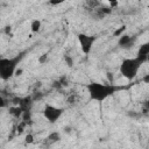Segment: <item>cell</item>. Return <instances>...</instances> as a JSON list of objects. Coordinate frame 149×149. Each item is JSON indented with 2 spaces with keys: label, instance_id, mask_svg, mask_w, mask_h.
<instances>
[{
  "label": "cell",
  "instance_id": "obj_1",
  "mask_svg": "<svg viewBox=\"0 0 149 149\" xmlns=\"http://www.w3.org/2000/svg\"><path fill=\"white\" fill-rule=\"evenodd\" d=\"M147 61V57L144 56H137L135 58H126L122 61L120 65V72L121 74L127 78L128 80H132L136 77L141 65Z\"/></svg>",
  "mask_w": 149,
  "mask_h": 149
},
{
  "label": "cell",
  "instance_id": "obj_2",
  "mask_svg": "<svg viewBox=\"0 0 149 149\" xmlns=\"http://www.w3.org/2000/svg\"><path fill=\"white\" fill-rule=\"evenodd\" d=\"M87 92L90 94V98L95 101H104L108 97H111L115 92V86L101 84V83H91L86 86Z\"/></svg>",
  "mask_w": 149,
  "mask_h": 149
},
{
  "label": "cell",
  "instance_id": "obj_3",
  "mask_svg": "<svg viewBox=\"0 0 149 149\" xmlns=\"http://www.w3.org/2000/svg\"><path fill=\"white\" fill-rule=\"evenodd\" d=\"M22 56H15V57H5L0 58V78L3 80L9 79L14 73L17 68L19 62L21 61Z\"/></svg>",
  "mask_w": 149,
  "mask_h": 149
},
{
  "label": "cell",
  "instance_id": "obj_4",
  "mask_svg": "<svg viewBox=\"0 0 149 149\" xmlns=\"http://www.w3.org/2000/svg\"><path fill=\"white\" fill-rule=\"evenodd\" d=\"M63 112H64L63 108H59V107H56V106H51V105H47L44 107L43 115L50 123H54L62 116Z\"/></svg>",
  "mask_w": 149,
  "mask_h": 149
},
{
  "label": "cell",
  "instance_id": "obj_5",
  "mask_svg": "<svg viewBox=\"0 0 149 149\" xmlns=\"http://www.w3.org/2000/svg\"><path fill=\"white\" fill-rule=\"evenodd\" d=\"M94 41H95V37L94 36L86 35V34H79L78 35V42H79L80 48H81V51L84 54H88L91 51Z\"/></svg>",
  "mask_w": 149,
  "mask_h": 149
},
{
  "label": "cell",
  "instance_id": "obj_6",
  "mask_svg": "<svg viewBox=\"0 0 149 149\" xmlns=\"http://www.w3.org/2000/svg\"><path fill=\"white\" fill-rule=\"evenodd\" d=\"M135 42V37H132L129 35H121L119 36V45L121 48H129Z\"/></svg>",
  "mask_w": 149,
  "mask_h": 149
},
{
  "label": "cell",
  "instance_id": "obj_7",
  "mask_svg": "<svg viewBox=\"0 0 149 149\" xmlns=\"http://www.w3.org/2000/svg\"><path fill=\"white\" fill-rule=\"evenodd\" d=\"M101 5V2L99 0H87L86 1V8L87 10H93L95 8H98Z\"/></svg>",
  "mask_w": 149,
  "mask_h": 149
},
{
  "label": "cell",
  "instance_id": "obj_8",
  "mask_svg": "<svg viewBox=\"0 0 149 149\" xmlns=\"http://www.w3.org/2000/svg\"><path fill=\"white\" fill-rule=\"evenodd\" d=\"M23 109L20 107V106H15V107H10L9 108V114H12L13 116H15V118H19V116H21L22 114H23Z\"/></svg>",
  "mask_w": 149,
  "mask_h": 149
},
{
  "label": "cell",
  "instance_id": "obj_9",
  "mask_svg": "<svg viewBox=\"0 0 149 149\" xmlns=\"http://www.w3.org/2000/svg\"><path fill=\"white\" fill-rule=\"evenodd\" d=\"M41 26H42V23H41L40 20H34V21H31V23H30V30H31L33 33H37V31H40Z\"/></svg>",
  "mask_w": 149,
  "mask_h": 149
},
{
  "label": "cell",
  "instance_id": "obj_10",
  "mask_svg": "<svg viewBox=\"0 0 149 149\" xmlns=\"http://www.w3.org/2000/svg\"><path fill=\"white\" fill-rule=\"evenodd\" d=\"M148 54H149V44L148 43H144L140 47L139 49V56H144V57H148Z\"/></svg>",
  "mask_w": 149,
  "mask_h": 149
},
{
  "label": "cell",
  "instance_id": "obj_11",
  "mask_svg": "<svg viewBox=\"0 0 149 149\" xmlns=\"http://www.w3.org/2000/svg\"><path fill=\"white\" fill-rule=\"evenodd\" d=\"M59 139H61V136H59V134H58V133H56V132L51 133V134L48 136V140H49V141H51V142H56V141H58Z\"/></svg>",
  "mask_w": 149,
  "mask_h": 149
},
{
  "label": "cell",
  "instance_id": "obj_12",
  "mask_svg": "<svg viewBox=\"0 0 149 149\" xmlns=\"http://www.w3.org/2000/svg\"><path fill=\"white\" fill-rule=\"evenodd\" d=\"M125 30H126V26H121V27H119V28L114 31V34H113V35H114L115 37H119V36H121V35H122V33H123Z\"/></svg>",
  "mask_w": 149,
  "mask_h": 149
},
{
  "label": "cell",
  "instance_id": "obj_13",
  "mask_svg": "<svg viewBox=\"0 0 149 149\" xmlns=\"http://www.w3.org/2000/svg\"><path fill=\"white\" fill-rule=\"evenodd\" d=\"M64 61H65V63L68 64V66H72L73 61H72V58H71L69 55H65V56H64Z\"/></svg>",
  "mask_w": 149,
  "mask_h": 149
},
{
  "label": "cell",
  "instance_id": "obj_14",
  "mask_svg": "<svg viewBox=\"0 0 149 149\" xmlns=\"http://www.w3.org/2000/svg\"><path fill=\"white\" fill-rule=\"evenodd\" d=\"M65 0H49V3L52 5V6H57V5H61L63 3Z\"/></svg>",
  "mask_w": 149,
  "mask_h": 149
},
{
  "label": "cell",
  "instance_id": "obj_15",
  "mask_svg": "<svg viewBox=\"0 0 149 149\" xmlns=\"http://www.w3.org/2000/svg\"><path fill=\"white\" fill-rule=\"evenodd\" d=\"M24 127H26V122H21V123L17 126V133H19V134L22 133L23 129H24Z\"/></svg>",
  "mask_w": 149,
  "mask_h": 149
},
{
  "label": "cell",
  "instance_id": "obj_16",
  "mask_svg": "<svg viewBox=\"0 0 149 149\" xmlns=\"http://www.w3.org/2000/svg\"><path fill=\"white\" fill-rule=\"evenodd\" d=\"M7 106V101L2 98V97H0V108H2V107H6Z\"/></svg>",
  "mask_w": 149,
  "mask_h": 149
},
{
  "label": "cell",
  "instance_id": "obj_17",
  "mask_svg": "<svg viewBox=\"0 0 149 149\" xmlns=\"http://www.w3.org/2000/svg\"><path fill=\"white\" fill-rule=\"evenodd\" d=\"M33 139H34V137H33V135H31V134H29V135H27V136H26V142H27V143H31V142H33Z\"/></svg>",
  "mask_w": 149,
  "mask_h": 149
},
{
  "label": "cell",
  "instance_id": "obj_18",
  "mask_svg": "<svg viewBox=\"0 0 149 149\" xmlns=\"http://www.w3.org/2000/svg\"><path fill=\"white\" fill-rule=\"evenodd\" d=\"M47 59H48V57H47V55L44 54V55H42V57H40V59H38V61H40V63H44Z\"/></svg>",
  "mask_w": 149,
  "mask_h": 149
},
{
  "label": "cell",
  "instance_id": "obj_19",
  "mask_svg": "<svg viewBox=\"0 0 149 149\" xmlns=\"http://www.w3.org/2000/svg\"><path fill=\"white\" fill-rule=\"evenodd\" d=\"M21 73H22V70L20 69V70H15V73H14V74H16V76H20Z\"/></svg>",
  "mask_w": 149,
  "mask_h": 149
},
{
  "label": "cell",
  "instance_id": "obj_20",
  "mask_svg": "<svg viewBox=\"0 0 149 149\" xmlns=\"http://www.w3.org/2000/svg\"><path fill=\"white\" fill-rule=\"evenodd\" d=\"M106 1H108L111 5H114V3H116V1H118V0H106Z\"/></svg>",
  "mask_w": 149,
  "mask_h": 149
}]
</instances>
